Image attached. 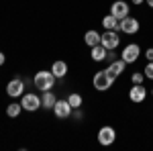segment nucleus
I'll return each mask as SVG.
<instances>
[{"instance_id": "obj_14", "label": "nucleus", "mask_w": 153, "mask_h": 151, "mask_svg": "<svg viewBox=\"0 0 153 151\" xmlns=\"http://www.w3.org/2000/svg\"><path fill=\"white\" fill-rule=\"evenodd\" d=\"M90 57H92V61H104L108 57V49L102 43H98V45L90 47Z\"/></svg>"}, {"instance_id": "obj_6", "label": "nucleus", "mask_w": 153, "mask_h": 151, "mask_svg": "<svg viewBox=\"0 0 153 151\" xmlns=\"http://www.w3.org/2000/svg\"><path fill=\"white\" fill-rule=\"evenodd\" d=\"M53 115H55V118H59V121L70 118L71 116V104L68 102V98H65V100H63V98H57V102L53 106Z\"/></svg>"}, {"instance_id": "obj_3", "label": "nucleus", "mask_w": 153, "mask_h": 151, "mask_svg": "<svg viewBox=\"0 0 153 151\" xmlns=\"http://www.w3.org/2000/svg\"><path fill=\"white\" fill-rule=\"evenodd\" d=\"M139 57H141V47H139V43H127V45L123 47V51H120V59L127 65L129 63H135Z\"/></svg>"}, {"instance_id": "obj_21", "label": "nucleus", "mask_w": 153, "mask_h": 151, "mask_svg": "<svg viewBox=\"0 0 153 151\" xmlns=\"http://www.w3.org/2000/svg\"><path fill=\"white\" fill-rule=\"evenodd\" d=\"M143 74L147 80H153V61H147V65L143 68Z\"/></svg>"}, {"instance_id": "obj_20", "label": "nucleus", "mask_w": 153, "mask_h": 151, "mask_svg": "<svg viewBox=\"0 0 153 151\" xmlns=\"http://www.w3.org/2000/svg\"><path fill=\"white\" fill-rule=\"evenodd\" d=\"M131 82H133V84H143V82H145V74H143V71H135V74L131 76Z\"/></svg>"}, {"instance_id": "obj_4", "label": "nucleus", "mask_w": 153, "mask_h": 151, "mask_svg": "<svg viewBox=\"0 0 153 151\" xmlns=\"http://www.w3.org/2000/svg\"><path fill=\"white\" fill-rule=\"evenodd\" d=\"M21 98H23V100H21L23 110H27V112H35V110H39V108H41V96H39V94H35V92H25Z\"/></svg>"}, {"instance_id": "obj_16", "label": "nucleus", "mask_w": 153, "mask_h": 151, "mask_svg": "<svg viewBox=\"0 0 153 151\" xmlns=\"http://www.w3.org/2000/svg\"><path fill=\"white\" fill-rule=\"evenodd\" d=\"M51 71H53V76H55L57 80H61V78H65V76H68V63H65V61H61V59H57V61H53V63H51Z\"/></svg>"}, {"instance_id": "obj_12", "label": "nucleus", "mask_w": 153, "mask_h": 151, "mask_svg": "<svg viewBox=\"0 0 153 151\" xmlns=\"http://www.w3.org/2000/svg\"><path fill=\"white\" fill-rule=\"evenodd\" d=\"M125 68H127V63L123 61V59H114V61H110L108 63V68H106V71L117 80V78H120L123 76V71H125Z\"/></svg>"}, {"instance_id": "obj_17", "label": "nucleus", "mask_w": 153, "mask_h": 151, "mask_svg": "<svg viewBox=\"0 0 153 151\" xmlns=\"http://www.w3.org/2000/svg\"><path fill=\"white\" fill-rule=\"evenodd\" d=\"M100 37H102V33H98L96 29H90V31H86L84 33V43L88 47H94L100 43Z\"/></svg>"}, {"instance_id": "obj_25", "label": "nucleus", "mask_w": 153, "mask_h": 151, "mask_svg": "<svg viewBox=\"0 0 153 151\" xmlns=\"http://www.w3.org/2000/svg\"><path fill=\"white\" fill-rule=\"evenodd\" d=\"M143 2H145V0H131V4H133V6H141Z\"/></svg>"}, {"instance_id": "obj_7", "label": "nucleus", "mask_w": 153, "mask_h": 151, "mask_svg": "<svg viewBox=\"0 0 153 151\" xmlns=\"http://www.w3.org/2000/svg\"><path fill=\"white\" fill-rule=\"evenodd\" d=\"M139 29H141V23L135 19V16H125V19H120V33H125V35H135V33H139Z\"/></svg>"}, {"instance_id": "obj_13", "label": "nucleus", "mask_w": 153, "mask_h": 151, "mask_svg": "<svg viewBox=\"0 0 153 151\" xmlns=\"http://www.w3.org/2000/svg\"><path fill=\"white\" fill-rule=\"evenodd\" d=\"M55 102H57V96L51 92V90L41 92V108H45V110H53Z\"/></svg>"}, {"instance_id": "obj_23", "label": "nucleus", "mask_w": 153, "mask_h": 151, "mask_svg": "<svg viewBox=\"0 0 153 151\" xmlns=\"http://www.w3.org/2000/svg\"><path fill=\"white\" fill-rule=\"evenodd\" d=\"M145 57H147V61H153V47H149V49L145 51Z\"/></svg>"}, {"instance_id": "obj_15", "label": "nucleus", "mask_w": 153, "mask_h": 151, "mask_svg": "<svg viewBox=\"0 0 153 151\" xmlns=\"http://www.w3.org/2000/svg\"><path fill=\"white\" fill-rule=\"evenodd\" d=\"M102 27H104V31H118L120 33V21L117 16H112L110 12L102 19Z\"/></svg>"}, {"instance_id": "obj_24", "label": "nucleus", "mask_w": 153, "mask_h": 151, "mask_svg": "<svg viewBox=\"0 0 153 151\" xmlns=\"http://www.w3.org/2000/svg\"><path fill=\"white\" fill-rule=\"evenodd\" d=\"M4 61H6V53H2V51H0V68L4 65Z\"/></svg>"}, {"instance_id": "obj_22", "label": "nucleus", "mask_w": 153, "mask_h": 151, "mask_svg": "<svg viewBox=\"0 0 153 151\" xmlns=\"http://www.w3.org/2000/svg\"><path fill=\"white\" fill-rule=\"evenodd\" d=\"M71 118H74V121H82L84 112L80 110V108H71Z\"/></svg>"}, {"instance_id": "obj_18", "label": "nucleus", "mask_w": 153, "mask_h": 151, "mask_svg": "<svg viewBox=\"0 0 153 151\" xmlns=\"http://www.w3.org/2000/svg\"><path fill=\"white\" fill-rule=\"evenodd\" d=\"M21 112H23V104L21 102H10L6 106V116H10V118H16Z\"/></svg>"}, {"instance_id": "obj_11", "label": "nucleus", "mask_w": 153, "mask_h": 151, "mask_svg": "<svg viewBox=\"0 0 153 151\" xmlns=\"http://www.w3.org/2000/svg\"><path fill=\"white\" fill-rule=\"evenodd\" d=\"M145 98H147V88L143 84H133V88L129 90V100L133 104H141Z\"/></svg>"}, {"instance_id": "obj_27", "label": "nucleus", "mask_w": 153, "mask_h": 151, "mask_svg": "<svg viewBox=\"0 0 153 151\" xmlns=\"http://www.w3.org/2000/svg\"><path fill=\"white\" fill-rule=\"evenodd\" d=\"M151 94H153V90H151Z\"/></svg>"}, {"instance_id": "obj_26", "label": "nucleus", "mask_w": 153, "mask_h": 151, "mask_svg": "<svg viewBox=\"0 0 153 151\" xmlns=\"http://www.w3.org/2000/svg\"><path fill=\"white\" fill-rule=\"evenodd\" d=\"M145 2H147V6H151V8H153V0H145Z\"/></svg>"}, {"instance_id": "obj_10", "label": "nucleus", "mask_w": 153, "mask_h": 151, "mask_svg": "<svg viewBox=\"0 0 153 151\" xmlns=\"http://www.w3.org/2000/svg\"><path fill=\"white\" fill-rule=\"evenodd\" d=\"M117 141V131L112 127H102L100 131H98V143L102 145V147H108V145H112Z\"/></svg>"}, {"instance_id": "obj_2", "label": "nucleus", "mask_w": 153, "mask_h": 151, "mask_svg": "<svg viewBox=\"0 0 153 151\" xmlns=\"http://www.w3.org/2000/svg\"><path fill=\"white\" fill-rule=\"evenodd\" d=\"M112 84H114V78L104 70H98L94 74V78H92V86H94L98 92H106V90H110L112 88Z\"/></svg>"}, {"instance_id": "obj_5", "label": "nucleus", "mask_w": 153, "mask_h": 151, "mask_svg": "<svg viewBox=\"0 0 153 151\" xmlns=\"http://www.w3.org/2000/svg\"><path fill=\"white\" fill-rule=\"evenodd\" d=\"M100 43H102L108 51H114V49L120 45V35H118V31H104L102 37H100Z\"/></svg>"}, {"instance_id": "obj_9", "label": "nucleus", "mask_w": 153, "mask_h": 151, "mask_svg": "<svg viewBox=\"0 0 153 151\" xmlns=\"http://www.w3.org/2000/svg\"><path fill=\"white\" fill-rule=\"evenodd\" d=\"M110 14H112V16H117L118 21H120V19H125V16H129V14H131L129 2H125V0H114V2L110 4Z\"/></svg>"}, {"instance_id": "obj_8", "label": "nucleus", "mask_w": 153, "mask_h": 151, "mask_svg": "<svg viewBox=\"0 0 153 151\" xmlns=\"http://www.w3.org/2000/svg\"><path fill=\"white\" fill-rule=\"evenodd\" d=\"M6 94L10 98H21L25 94V80L23 78H12L8 84H6Z\"/></svg>"}, {"instance_id": "obj_1", "label": "nucleus", "mask_w": 153, "mask_h": 151, "mask_svg": "<svg viewBox=\"0 0 153 151\" xmlns=\"http://www.w3.org/2000/svg\"><path fill=\"white\" fill-rule=\"evenodd\" d=\"M55 76H53V71L51 70H39L35 74V78H33V86L39 88V92H45V90H53V86H55Z\"/></svg>"}, {"instance_id": "obj_19", "label": "nucleus", "mask_w": 153, "mask_h": 151, "mask_svg": "<svg viewBox=\"0 0 153 151\" xmlns=\"http://www.w3.org/2000/svg\"><path fill=\"white\" fill-rule=\"evenodd\" d=\"M68 102L71 104V108H82L84 96H82V94H78V92H71L70 96H68Z\"/></svg>"}]
</instances>
